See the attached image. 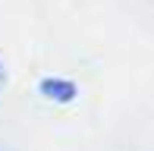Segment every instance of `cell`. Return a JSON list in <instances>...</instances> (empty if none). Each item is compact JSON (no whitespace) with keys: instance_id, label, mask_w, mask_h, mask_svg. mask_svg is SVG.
I'll return each instance as SVG.
<instances>
[{"instance_id":"obj_1","label":"cell","mask_w":154,"mask_h":151,"mask_svg":"<svg viewBox=\"0 0 154 151\" xmlns=\"http://www.w3.org/2000/svg\"><path fill=\"white\" fill-rule=\"evenodd\" d=\"M38 91H41V98L54 101V104H69V101H75L79 88H75V82H72V79H60V76H44V79L38 82Z\"/></svg>"},{"instance_id":"obj_2","label":"cell","mask_w":154,"mask_h":151,"mask_svg":"<svg viewBox=\"0 0 154 151\" xmlns=\"http://www.w3.org/2000/svg\"><path fill=\"white\" fill-rule=\"evenodd\" d=\"M6 79H10V76H6V63H3V60H0V91H3V88H6Z\"/></svg>"}]
</instances>
